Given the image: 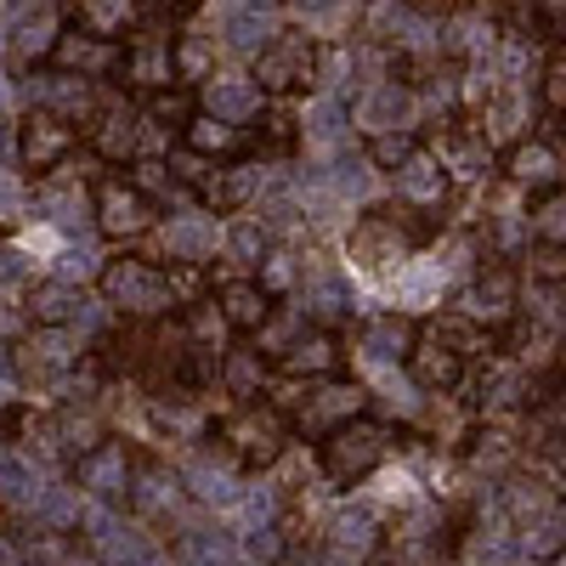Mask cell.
I'll use <instances>...</instances> for the list:
<instances>
[{
	"mask_svg": "<svg viewBox=\"0 0 566 566\" xmlns=\"http://www.w3.org/2000/svg\"><path fill=\"white\" fill-rule=\"evenodd\" d=\"M374 544H380V538H374V515H368V510H352V515H340V527H335V549H340V555L363 560Z\"/></svg>",
	"mask_w": 566,
	"mask_h": 566,
	"instance_id": "83f0119b",
	"label": "cell"
},
{
	"mask_svg": "<svg viewBox=\"0 0 566 566\" xmlns=\"http://www.w3.org/2000/svg\"><path fill=\"white\" fill-rule=\"evenodd\" d=\"M142 119H154L159 130H187V125H193L199 119V91L193 85H159V91H148V97H142Z\"/></svg>",
	"mask_w": 566,
	"mask_h": 566,
	"instance_id": "d6986e66",
	"label": "cell"
},
{
	"mask_svg": "<svg viewBox=\"0 0 566 566\" xmlns=\"http://www.w3.org/2000/svg\"><path fill=\"white\" fill-rule=\"evenodd\" d=\"M277 368L290 374V380H328V374L346 368L340 335L335 328H306V335H295L290 352H277Z\"/></svg>",
	"mask_w": 566,
	"mask_h": 566,
	"instance_id": "7c38bea8",
	"label": "cell"
},
{
	"mask_svg": "<svg viewBox=\"0 0 566 566\" xmlns=\"http://www.w3.org/2000/svg\"><path fill=\"white\" fill-rule=\"evenodd\" d=\"M560 340H566V335H560Z\"/></svg>",
	"mask_w": 566,
	"mask_h": 566,
	"instance_id": "74e56055",
	"label": "cell"
},
{
	"mask_svg": "<svg viewBox=\"0 0 566 566\" xmlns=\"http://www.w3.org/2000/svg\"><path fill=\"white\" fill-rule=\"evenodd\" d=\"M323 453V476L335 482V488H357V482H368L374 470L386 464V453H391V431L386 424H374V419H346V424H335L323 442H317Z\"/></svg>",
	"mask_w": 566,
	"mask_h": 566,
	"instance_id": "277c9868",
	"label": "cell"
},
{
	"mask_svg": "<svg viewBox=\"0 0 566 566\" xmlns=\"http://www.w3.org/2000/svg\"><path fill=\"white\" fill-rule=\"evenodd\" d=\"M277 408L290 413L295 431L328 437L335 424L368 413V391H363L357 380H346V374H328V380H306V397H301V402H277Z\"/></svg>",
	"mask_w": 566,
	"mask_h": 566,
	"instance_id": "5b68a950",
	"label": "cell"
},
{
	"mask_svg": "<svg viewBox=\"0 0 566 566\" xmlns=\"http://www.w3.org/2000/svg\"><path fill=\"white\" fill-rule=\"evenodd\" d=\"M69 23L97 34V40H130L142 23H148V0H74Z\"/></svg>",
	"mask_w": 566,
	"mask_h": 566,
	"instance_id": "5bb4252c",
	"label": "cell"
},
{
	"mask_svg": "<svg viewBox=\"0 0 566 566\" xmlns=\"http://www.w3.org/2000/svg\"><path fill=\"white\" fill-rule=\"evenodd\" d=\"M459 312H464V317H476L482 328L510 323V317H515V272H510V266H488V272H476V283L464 290Z\"/></svg>",
	"mask_w": 566,
	"mask_h": 566,
	"instance_id": "9a60e30c",
	"label": "cell"
},
{
	"mask_svg": "<svg viewBox=\"0 0 566 566\" xmlns=\"http://www.w3.org/2000/svg\"><path fill=\"white\" fill-rule=\"evenodd\" d=\"M408 108H413V91L391 80V85H380V91H374V97L363 103L357 119H363V130L374 136V130H397V125L408 119Z\"/></svg>",
	"mask_w": 566,
	"mask_h": 566,
	"instance_id": "603a6c76",
	"label": "cell"
},
{
	"mask_svg": "<svg viewBox=\"0 0 566 566\" xmlns=\"http://www.w3.org/2000/svg\"><path fill=\"white\" fill-rule=\"evenodd\" d=\"M232 255L261 261V255H266V232H261V227H239V232H232Z\"/></svg>",
	"mask_w": 566,
	"mask_h": 566,
	"instance_id": "1f68e13d",
	"label": "cell"
},
{
	"mask_svg": "<svg viewBox=\"0 0 566 566\" xmlns=\"http://www.w3.org/2000/svg\"><path fill=\"white\" fill-rule=\"evenodd\" d=\"M74 566H97V560H91V555H85V560H74Z\"/></svg>",
	"mask_w": 566,
	"mask_h": 566,
	"instance_id": "8d00e7d4",
	"label": "cell"
},
{
	"mask_svg": "<svg viewBox=\"0 0 566 566\" xmlns=\"http://www.w3.org/2000/svg\"><path fill=\"white\" fill-rule=\"evenodd\" d=\"M419 154V136L413 130H374L368 136V165L374 170H402Z\"/></svg>",
	"mask_w": 566,
	"mask_h": 566,
	"instance_id": "484cf974",
	"label": "cell"
},
{
	"mask_svg": "<svg viewBox=\"0 0 566 566\" xmlns=\"http://www.w3.org/2000/svg\"><path fill=\"white\" fill-rule=\"evenodd\" d=\"M52 74H74V80H91V85H114L125 80V40H97L74 23H63L52 57H45Z\"/></svg>",
	"mask_w": 566,
	"mask_h": 566,
	"instance_id": "52a82bcc",
	"label": "cell"
},
{
	"mask_svg": "<svg viewBox=\"0 0 566 566\" xmlns=\"http://www.w3.org/2000/svg\"><path fill=\"white\" fill-rule=\"evenodd\" d=\"M159 199L148 193L142 181H130V170L125 176H97L91 181V216H97V227H103V239H114V244H136V239H148V232L159 227Z\"/></svg>",
	"mask_w": 566,
	"mask_h": 566,
	"instance_id": "3957f363",
	"label": "cell"
},
{
	"mask_svg": "<svg viewBox=\"0 0 566 566\" xmlns=\"http://www.w3.org/2000/svg\"><path fill=\"white\" fill-rule=\"evenodd\" d=\"M181 148H187V154H199V159H216V165H239V159L255 148V142H250V130H244L239 119L199 108V119L181 130Z\"/></svg>",
	"mask_w": 566,
	"mask_h": 566,
	"instance_id": "30bf717a",
	"label": "cell"
},
{
	"mask_svg": "<svg viewBox=\"0 0 566 566\" xmlns=\"http://www.w3.org/2000/svg\"><path fill=\"white\" fill-rule=\"evenodd\" d=\"M464 368H470V357L442 335V328L437 323H419V340L408 352V380L419 391H453L464 380Z\"/></svg>",
	"mask_w": 566,
	"mask_h": 566,
	"instance_id": "9c48e42d",
	"label": "cell"
},
{
	"mask_svg": "<svg viewBox=\"0 0 566 566\" xmlns=\"http://www.w3.org/2000/svg\"><path fill=\"white\" fill-rule=\"evenodd\" d=\"M290 7H295V12H312V18H317V12H328V7H335V0H290Z\"/></svg>",
	"mask_w": 566,
	"mask_h": 566,
	"instance_id": "e575fe53",
	"label": "cell"
},
{
	"mask_svg": "<svg viewBox=\"0 0 566 566\" xmlns=\"http://www.w3.org/2000/svg\"><path fill=\"white\" fill-rule=\"evenodd\" d=\"M216 306H221L232 335H261L266 317H272V290L261 277H232V283L216 290Z\"/></svg>",
	"mask_w": 566,
	"mask_h": 566,
	"instance_id": "2e32d148",
	"label": "cell"
},
{
	"mask_svg": "<svg viewBox=\"0 0 566 566\" xmlns=\"http://www.w3.org/2000/svg\"><path fill=\"white\" fill-rule=\"evenodd\" d=\"M261 380H266V363H261V352L239 346V352H227V357H221V386H227L232 397L255 402V397H261Z\"/></svg>",
	"mask_w": 566,
	"mask_h": 566,
	"instance_id": "cb8c5ba5",
	"label": "cell"
},
{
	"mask_svg": "<svg viewBox=\"0 0 566 566\" xmlns=\"http://www.w3.org/2000/svg\"><path fill=\"white\" fill-rule=\"evenodd\" d=\"M272 34H277V29H272V18H261V12H239V18H232V40H239L244 52H261Z\"/></svg>",
	"mask_w": 566,
	"mask_h": 566,
	"instance_id": "4dcf8cb0",
	"label": "cell"
},
{
	"mask_svg": "<svg viewBox=\"0 0 566 566\" xmlns=\"http://www.w3.org/2000/svg\"><path fill=\"white\" fill-rule=\"evenodd\" d=\"M125 80L148 97V91H159V85H176L181 74H176V34H130L125 40Z\"/></svg>",
	"mask_w": 566,
	"mask_h": 566,
	"instance_id": "8fae6325",
	"label": "cell"
},
{
	"mask_svg": "<svg viewBox=\"0 0 566 566\" xmlns=\"http://www.w3.org/2000/svg\"><path fill=\"white\" fill-rule=\"evenodd\" d=\"M408 12H424V18H448V12H464L470 0H402Z\"/></svg>",
	"mask_w": 566,
	"mask_h": 566,
	"instance_id": "d6a6232c",
	"label": "cell"
},
{
	"mask_svg": "<svg viewBox=\"0 0 566 566\" xmlns=\"http://www.w3.org/2000/svg\"><path fill=\"white\" fill-rule=\"evenodd\" d=\"M408 250H419L408 232L391 221V210H380V216H363L357 227H352V261H363L368 272H386L391 261H402Z\"/></svg>",
	"mask_w": 566,
	"mask_h": 566,
	"instance_id": "4fadbf2b",
	"label": "cell"
},
{
	"mask_svg": "<svg viewBox=\"0 0 566 566\" xmlns=\"http://www.w3.org/2000/svg\"><path fill=\"white\" fill-rule=\"evenodd\" d=\"M23 312H29L34 328H69V323L85 317V290L80 283H63V277H40L23 295Z\"/></svg>",
	"mask_w": 566,
	"mask_h": 566,
	"instance_id": "e0dca14e",
	"label": "cell"
},
{
	"mask_svg": "<svg viewBox=\"0 0 566 566\" xmlns=\"http://www.w3.org/2000/svg\"><path fill=\"white\" fill-rule=\"evenodd\" d=\"M210 97H216V114H227V119L244 125L250 114H261V97H266V91H261L255 74H250V80H216Z\"/></svg>",
	"mask_w": 566,
	"mask_h": 566,
	"instance_id": "d4e9b609",
	"label": "cell"
},
{
	"mask_svg": "<svg viewBox=\"0 0 566 566\" xmlns=\"http://www.w3.org/2000/svg\"><path fill=\"white\" fill-rule=\"evenodd\" d=\"M533 232L544 244H566V187H549L533 210Z\"/></svg>",
	"mask_w": 566,
	"mask_h": 566,
	"instance_id": "f1b7e54d",
	"label": "cell"
},
{
	"mask_svg": "<svg viewBox=\"0 0 566 566\" xmlns=\"http://www.w3.org/2000/svg\"><path fill=\"white\" fill-rule=\"evenodd\" d=\"M97 290L108 306H119V317H136V323H170L187 312L176 272L159 261H142V255H114L97 277Z\"/></svg>",
	"mask_w": 566,
	"mask_h": 566,
	"instance_id": "6da1fadb",
	"label": "cell"
},
{
	"mask_svg": "<svg viewBox=\"0 0 566 566\" xmlns=\"http://www.w3.org/2000/svg\"><path fill=\"white\" fill-rule=\"evenodd\" d=\"M510 181H522V187H538V193H549V187H560V159L549 142H515L510 159H504Z\"/></svg>",
	"mask_w": 566,
	"mask_h": 566,
	"instance_id": "ffe728a7",
	"label": "cell"
},
{
	"mask_svg": "<svg viewBox=\"0 0 566 566\" xmlns=\"http://www.w3.org/2000/svg\"><path fill=\"white\" fill-rule=\"evenodd\" d=\"M544 566H566V544H560V549H555V555H549Z\"/></svg>",
	"mask_w": 566,
	"mask_h": 566,
	"instance_id": "d590c367",
	"label": "cell"
},
{
	"mask_svg": "<svg viewBox=\"0 0 566 566\" xmlns=\"http://www.w3.org/2000/svg\"><path fill=\"white\" fill-rule=\"evenodd\" d=\"M91 148H97V159L108 165H125L136 148H142V119L130 103H103L97 125H91Z\"/></svg>",
	"mask_w": 566,
	"mask_h": 566,
	"instance_id": "ac0fdd59",
	"label": "cell"
},
{
	"mask_svg": "<svg viewBox=\"0 0 566 566\" xmlns=\"http://www.w3.org/2000/svg\"><path fill=\"white\" fill-rule=\"evenodd\" d=\"M527 272L538 277V283H566V244H533L527 250Z\"/></svg>",
	"mask_w": 566,
	"mask_h": 566,
	"instance_id": "f546056e",
	"label": "cell"
},
{
	"mask_svg": "<svg viewBox=\"0 0 566 566\" xmlns=\"http://www.w3.org/2000/svg\"><path fill=\"white\" fill-rule=\"evenodd\" d=\"M413 340H419V323H408V317L386 312V317H374V323H368L363 352H368V357H380V363H408Z\"/></svg>",
	"mask_w": 566,
	"mask_h": 566,
	"instance_id": "44dd1931",
	"label": "cell"
},
{
	"mask_svg": "<svg viewBox=\"0 0 566 566\" xmlns=\"http://www.w3.org/2000/svg\"><path fill=\"white\" fill-rule=\"evenodd\" d=\"M317 40L312 34H272L261 52H255V85L266 91V97H295V91H306L317 80Z\"/></svg>",
	"mask_w": 566,
	"mask_h": 566,
	"instance_id": "8992f818",
	"label": "cell"
},
{
	"mask_svg": "<svg viewBox=\"0 0 566 566\" xmlns=\"http://www.w3.org/2000/svg\"><path fill=\"white\" fill-rule=\"evenodd\" d=\"M538 12L555 18V23H566V0H538Z\"/></svg>",
	"mask_w": 566,
	"mask_h": 566,
	"instance_id": "836d02e7",
	"label": "cell"
},
{
	"mask_svg": "<svg viewBox=\"0 0 566 566\" xmlns=\"http://www.w3.org/2000/svg\"><path fill=\"white\" fill-rule=\"evenodd\" d=\"M290 437H295V424H290V413H283L277 402H239V408L216 424L221 453L239 464V470H266V464H277L283 448H290Z\"/></svg>",
	"mask_w": 566,
	"mask_h": 566,
	"instance_id": "7a4b0ae2",
	"label": "cell"
},
{
	"mask_svg": "<svg viewBox=\"0 0 566 566\" xmlns=\"http://www.w3.org/2000/svg\"><path fill=\"white\" fill-rule=\"evenodd\" d=\"M210 63H216V52H210L205 40L176 34V74H181V85H205V80H216V74H210Z\"/></svg>",
	"mask_w": 566,
	"mask_h": 566,
	"instance_id": "4316f807",
	"label": "cell"
},
{
	"mask_svg": "<svg viewBox=\"0 0 566 566\" xmlns=\"http://www.w3.org/2000/svg\"><path fill=\"white\" fill-rule=\"evenodd\" d=\"M397 193H402L408 205H431V199H442V193H448V170H442L437 159L413 154V159L397 170Z\"/></svg>",
	"mask_w": 566,
	"mask_h": 566,
	"instance_id": "7402d4cb",
	"label": "cell"
},
{
	"mask_svg": "<svg viewBox=\"0 0 566 566\" xmlns=\"http://www.w3.org/2000/svg\"><path fill=\"white\" fill-rule=\"evenodd\" d=\"M74 148H80V125H74V119H63L57 108L34 103V108L18 119V159H23V170H29V176H52Z\"/></svg>",
	"mask_w": 566,
	"mask_h": 566,
	"instance_id": "ba28073f",
	"label": "cell"
}]
</instances>
